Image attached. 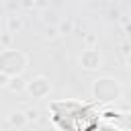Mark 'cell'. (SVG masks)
<instances>
[{"instance_id":"1","label":"cell","mask_w":131,"mask_h":131,"mask_svg":"<svg viewBox=\"0 0 131 131\" xmlns=\"http://www.w3.org/2000/svg\"><path fill=\"white\" fill-rule=\"evenodd\" d=\"M92 92L98 100L102 102H113L121 96V84L115 80V78H100L94 82L92 86Z\"/></svg>"},{"instance_id":"2","label":"cell","mask_w":131,"mask_h":131,"mask_svg":"<svg viewBox=\"0 0 131 131\" xmlns=\"http://www.w3.org/2000/svg\"><path fill=\"white\" fill-rule=\"evenodd\" d=\"M49 90H51V84H49V80L43 78V76H39V78L27 82V92H31L35 98H43V96H47Z\"/></svg>"},{"instance_id":"3","label":"cell","mask_w":131,"mask_h":131,"mask_svg":"<svg viewBox=\"0 0 131 131\" xmlns=\"http://www.w3.org/2000/svg\"><path fill=\"white\" fill-rule=\"evenodd\" d=\"M29 123H31V121H29L27 113H23V111H12V113H8L6 119H4V125H6L8 129H25Z\"/></svg>"},{"instance_id":"4","label":"cell","mask_w":131,"mask_h":131,"mask_svg":"<svg viewBox=\"0 0 131 131\" xmlns=\"http://www.w3.org/2000/svg\"><path fill=\"white\" fill-rule=\"evenodd\" d=\"M80 63H82L86 70H96V68H100V63H102V57H100V53H98V51H94V49H88V51H84V53H82V57H80Z\"/></svg>"},{"instance_id":"5","label":"cell","mask_w":131,"mask_h":131,"mask_svg":"<svg viewBox=\"0 0 131 131\" xmlns=\"http://www.w3.org/2000/svg\"><path fill=\"white\" fill-rule=\"evenodd\" d=\"M8 88H10V90H14V92H20V90H27V84H23V80H20L18 76H12V80H10Z\"/></svg>"},{"instance_id":"6","label":"cell","mask_w":131,"mask_h":131,"mask_svg":"<svg viewBox=\"0 0 131 131\" xmlns=\"http://www.w3.org/2000/svg\"><path fill=\"white\" fill-rule=\"evenodd\" d=\"M8 25L12 27V29H20L23 25H20V20H14V18H8Z\"/></svg>"},{"instance_id":"7","label":"cell","mask_w":131,"mask_h":131,"mask_svg":"<svg viewBox=\"0 0 131 131\" xmlns=\"http://www.w3.org/2000/svg\"><path fill=\"white\" fill-rule=\"evenodd\" d=\"M27 117H29V121H37L39 113H37V111H29V113H27Z\"/></svg>"},{"instance_id":"8","label":"cell","mask_w":131,"mask_h":131,"mask_svg":"<svg viewBox=\"0 0 131 131\" xmlns=\"http://www.w3.org/2000/svg\"><path fill=\"white\" fill-rule=\"evenodd\" d=\"M127 63H129V68H131V53L127 55Z\"/></svg>"}]
</instances>
